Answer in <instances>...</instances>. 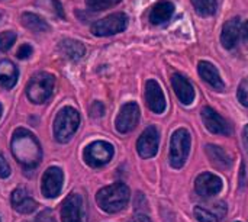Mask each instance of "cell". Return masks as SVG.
Returning <instances> with one entry per match:
<instances>
[{
  "label": "cell",
  "mask_w": 248,
  "mask_h": 222,
  "mask_svg": "<svg viewBox=\"0 0 248 222\" xmlns=\"http://www.w3.org/2000/svg\"><path fill=\"white\" fill-rule=\"evenodd\" d=\"M0 17H1V16H0Z\"/></svg>",
  "instance_id": "f35d334b"
},
{
  "label": "cell",
  "mask_w": 248,
  "mask_h": 222,
  "mask_svg": "<svg viewBox=\"0 0 248 222\" xmlns=\"http://www.w3.org/2000/svg\"><path fill=\"white\" fill-rule=\"evenodd\" d=\"M36 4L41 6V7H44V9H48L55 16L64 19V10H62V6H61V3L58 0H38Z\"/></svg>",
  "instance_id": "484cf974"
},
{
  "label": "cell",
  "mask_w": 248,
  "mask_h": 222,
  "mask_svg": "<svg viewBox=\"0 0 248 222\" xmlns=\"http://www.w3.org/2000/svg\"><path fill=\"white\" fill-rule=\"evenodd\" d=\"M190 153V134L187 129H177L171 137L170 163L174 169H182Z\"/></svg>",
  "instance_id": "5b68a950"
},
{
  "label": "cell",
  "mask_w": 248,
  "mask_h": 222,
  "mask_svg": "<svg viewBox=\"0 0 248 222\" xmlns=\"http://www.w3.org/2000/svg\"><path fill=\"white\" fill-rule=\"evenodd\" d=\"M119 1L121 0H86V4L90 10L100 12V10H106V9L116 6Z\"/></svg>",
  "instance_id": "4316f807"
},
{
  "label": "cell",
  "mask_w": 248,
  "mask_h": 222,
  "mask_svg": "<svg viewBox=\"0 0 248 222\" xmlns=\"http://www.w3.org/2000/svg\"><path fill=\"white\" fill-rule=\"evenodd\" d=\"M206 154L209 161L219 170H230L232 167V157L230 156L228 151L218 145H206Z\"/></svg>",
  "instance_id": "ffe728a7"
},
{
  "label": "cell",
  "mask_w": 248,
  "mask_h": 222,
  "mask_svg": "<svg viewBox=\"0 0 248 222\" xmlns=\"http://www.w3.org/2000/svg\"><path fill=\"white\" fill-rule=\"evenodd\" d=\"M193 212L199 222H221L227 214V205L224 202L214 205H199Z\"/></svg>",
  "instance_id": "9a60e30c"
},
{
  "label": "cell",
  "mask_w": 248,
  "mask_h": 222,
  "mask_svg": "<svg viewBox=\"0 0 248 222\" xmlns=\"http://www.w3.org/2000/svg\"><path fill=\"white\" fill-rule=\"evenodd\" d=\"M0 222H1V221H0Z\"/></svg>",
  "instance_id": "ab89813d"
},
{
  "label": "cell",
  "mask_w": 248,
  "mask_h": 222,
  "mask_svg": "<svg viewBox=\"0 0 248 222\" xmlns=\"http://www.w3.org/2000/svg\"><path fill=\"white\" fill-rule=\"evenodd\" d=\"M55 79L49 73H36L26 86V96L33 103H45L54 90Z\"/></svg>",
  "instance_id": "277c9868"
},
{
  "label": "cell",
  "mask_w": 248,
  "mask_h": 222,
  "mask_svg": "<svg viewBox=\"0 0 248 222\" xmlns=\"http://www.w3.org/2000/svg\"><path fill=\"white\" fill-rule=\"evenodd\" d=\"M10 176V166L7 164L6 159L0 154V179H6Z\"/></svg>",
  "instance_id": "1f68e13d"
},
{
  "label": "cell",
  "mask_w": 248,
  "mask_h": 222,
  "mask_svg": "<svg viewBox=\"0 0 248 222\" xmlns=\"http://www.w3.org/2000/svg\"><path fill=\"white\" fill-rule=\"evenodd\" d=\"M243 32V26H241V20L238 17H232L230 19L224 28H222V33H221V42L224 45V48L231 49L237 45L240 35Z\"/></svg>",
  "instance_id": "2e32d148"
},
{
  "label": "cell",
  "mask_w": 248,
  "mask_h": 222,
  "mask_svg": "<svg viewBox=\"0 0 248 222\" xmlns=\"http://www.w3.org/2000/svg\"><path fill=\"white\" fill-rule=\"evenodd\" d=\"M174 13V4L167 0L158 1L150 12V20L153 25H163L171 19Z\"/></svg>",
  "instance_id": "7402d4cb"
},
{
  "label": "cell",
  "mask_w": 248,
  "mask_h": 222,
  "mask_svg": "<svg viewBox=\"0 0 248 222\" xmlns=\"http://www.w3.org/2000/svg\"><path fill=\"white\" fill-rule=\"evenodd\" d=\"M171 84L174 89L176 96L179 97V100L183 105H190L195 99V90L193 86L190 84V81L182 76V74H173L171 77Z\"/></svg>",
  "instance_id": "e0dca14e"
},
{
  "label": "cell",
  "mask_w": 248,
  "mask_h": 222,
  "mask_svg": "<svg viewBox=\"0 0 248 222\" xmlns=\"http://www.w3.org/2000/svg\"><path fill=\"white\" fill-rule=\"evenodd\" d=\"M12 153L16 161L25 169V170H33L38 167L42 159V150L32 132H29L25 128L15 129L12 135Z\"/></svg>",
  "instance_id": "6da1fadb"
},
{
  "label": "cell",
  "mask_w": 248,
  "mask_h": 222,
  "mask_svg": "<svg viewBox=\"0 0 248 222\" xmlns=\"http://www.w3.org/2000/svg\"><path fill=\"white\" fill-rule=\"evenodd\" d=\"M0 116H1V105H0Z\"/></svg>",
  "instance_id": "74e56055"
},
{
  "label": "cell",
  "mask_w": 248,
  "mask_h": 222,
  "mask_svg": "<svg viewBox=\"0 0 248 222\" xmlns=\"http://www.w3.org/2000/svg\"><path fill=\"white\" fill-rule=\"evenodd\" d=\"M128 26V16L122 12L112 13L92 25V33L96 36H110L125 31Z\"/></svg>",
  "instance_id": "8992f818"
},
{
  "label": "cell",
  "mask_w": 248,
  "mask_h": 222,
  "mask_svg": "<svg viewBox=\"0 0 248 222\" xmlns=\"http://www.w3.org/2000/svg\"><path fill=\"white\" fill-rule=\"evenodd\" d=\"M105 115V106L102 102H94L92 106H90V116L93 118H100Z\"/></svg>",
  "instance_id": "f546056e"
},
{
  "label": "cell",
  "mask_w": 248,
  "mask_h": 222,
  "mask_svg": "<svg viewBox=\"0 0 248 222\" xmlns=\"http://www.w3.org/2000/svg\"><path fill=\"white\" fill-rule=\"evenodd\" d=\"M20 22L25 28H28L32 32H48L49 31V25L41 16H38L35 13H29V12L22 13Z\"/></svg>",
  "instance_id": "cb8c5ba5"
},
{
  "label": "cell",
  "mask_w": 248,
  "mask_h": 222,
  "mask_svg": "<svg viewBox=\"0 0 248 222\" xmlns=\"http://www.w3.org/2000/svg\"><path fill=\"white\" fill-rule=\"evenodd\" d=\"M129 222H151V220L147 217V215H144V214H141V215H137V217H134L132 220Z\"/></svg>",
  "instance_id": "836d02e7"
},
{
  "label": "cell",
  "mask_w": 248,
  "mask_h": 222,
  "mask_svg": "<svg viewBox=\"0 0 248 222\" xmlns=\"http://www.w3.org/2000/svg\"><path fill=\"white\" fill-rule=\"evenodd\" d=\"M84 161L90 167H102L108 164L113 157V147L106 141H94L84 150Z\"/></svg>",
  "instance_id": "52a82bcc"
},
{
  "label": "cell",
  "mask_w": 248,
  "mask_h": 222,
  "mask_svg": "<svg viewBox=\"0 0 248 222\" xmlns=\"http://www.w3.org/2000/svg\"><path fill=\"white\" fill-rule=\"evenodd\" d=\"M64 174L58 167H49L42 176V195L48 199L57 198L61 193Z\"/></svg>",
  "instance_id": "9c48e42d"
},
{
  "label": "cell",
  "mask_w": 248,
  "mask_h": 222,
  "mask_svg": "<svg viewBox=\"0 0 248 222\" xmlns=\"http://www.w3.org/2000/svg\"><path fill=\"white\" fill-rule=\"evenodd\" d=\"M138 121H140V108L135 102H129L121 108L115 125L118 132L128 134L137 127Z\"/></svg>",
  "instance_id": "ba28073f"
},
{
  "label": "cell",
  "mask_w": 248,
  "mask_h": 222,
  "mask_svg": "<svg viewBox=\"0 0 248 222\" xmlns=\"http://www.w3.org/2000/svg\"><path fill=\"white\" fill-rule=\"evenodd\" d=\"M241 35H243V41H244V44H246V47H247V49H248V22L244 25Z\"/></svg>",
  "instance_id": "e575fe53"
},
{
  "label": "cell",
  "mask_w": 248,
  "mask_h": 222,
  "mask_svg": "<svg viewBox=\"0 0 248 222\" xmlns=\"http://www.w3.org/2000/svg\"><path fill=\"white\" fill-rule=\"evenodd\" d=\"M158 143H160L158 129L155 127H148L141 134V137L138 138V143H137L138 154L142 159L154 157L157 154V151H158Z\"/></svg>",
  "instance_id": "30bf717a"
},
{
  "label": "cell",
  "mask_w": 248,
  "mask_h": 222,
  "mask_svg": "<svg viewBox=\"0 0 248 222\" xmlns=\"http://www.w3.org/2000/svg\"><path fill=\"white\" fill-rule=\"evenodd\" d=\"M58 51L64 58H67L70 61H77V60L83 58V55L86 54L84 45L76 39H62L58 45Z\"/></svg>",
  "instance_id": "44dd1931"
},
{
  "label": "cell",
  "mask_w": 248,
  "mask_h": 222,
  "mask_svg": "<svg viewBox=\"0 0 248 222\" xmlns=\"http://www.w3.org/2000/svg\"><path fill=\"white\" fill-rule=\"evenodd\" d=\"M192 4L201 16H211L217 10V0H192Z\"/></svg>",
  "instance_id": "d4e9b609"
},
{
  "label": "cell",
  "mask_w": 248,
  "mask_h": 222,
  "mask_svg": "<svg viewBox=\"0 0 248 222\" xmlns=\"http://www.w3.org/2000/svg\"><path fill=\"white\" fill-rule=\"evenodd\" d=\"M10 202H12V206L15 211H17L19 214H32L35 209H36V202L29 196V193L19 188V189H15L12 192V196H10Z\"/></svg>",
  "instance_id": "ac0fdd59"
},
{
  "label": "cell",
  "mask_w": 248,
  "mask_h": 222,
  "mask_svg": "<svg viewBox=\"0 0 248 222\" xmlns=\"http://www.w3.org/2000/svg\"><path fill=\"white\" fill-rule=\"evenodd\" d=\"M80 125V115L78 112L71 108V106H65L62 108L54 121V135L55 140L60 143H68L70 138L76 134V131L78 129Z\"/></svg>",
  "instance_id": "3957f363"
},
{
  "label": "cell",
  "mask_w": 248,
  "mask_h": 222,
  "mask_svg": "<svg viewBox=\"0 0 248 222\" xmlns=\"http://www.w3.org/2000/svg\"><path fill=\"white\" fill-rule=\"evenodd\" d=\"M198 71H199V76H201L211 87H214L215 90L222 92V90L225 89V84H224V81H222V79H221V76H219L218 68H217L214 64H211L209 61H201L199 65H198Z\"/></svg>",
  "instance_id": "d6986e66"
},
{
  "label": "cell",
  "mask_w": 248,
  "mask_h": 222,
  "mask_svg": "<svg viewBox=\"0 0 248 222\" xmlns=\"http://www.w3.org/2000/svg\"><path fill=\"white\" fill-rule=\"evenodd\" d=\"M145 100L148 108L154 113H163L166 109V97L155 80H148L145 83Z\"/></svg>",
  "instance_id": "5bb4252c"
},
{
  "label": "cell",
  "mask_w": 248,
  "mask_h": 222,
  "mask_svg": "<svg viewBox=\"0 0 248 222\" xmlns=\"http://www.w3.org/2000/svg\"><path fill=\"white\" fill-rule=\"evenodd\" d=\"M17 81V68L13 63L3 60L0 61V87L12 89Z\"/></svg>",
  "instance_id": "603a6c76"
},
{
  "label": "cell",
  "mask_w": 248,
  "mask_h": 222,
  "mask_svg": "<svg viewBox=\"0 0 248 222\" xmlns=\"http://www.w3.org/2000/svg\"><path fill=\"white\" fill-rule=\"evenodd\" d=\"M243 141H244V147L248 154V125L244 128V134H243Z\"/></svg>",
  "instance_id": "d590c367"
},
{
  "label": "cell",
  "mask_w": 248,
  "mask_h": 222,
  "mask_svg": "<svg viewBox=\"0 0 248 222\" xmlns=\"http://www.w3.org/2000/svg\"><path fill=\"white\" fill-rule=\"evenodd\" d=\"M16 42V33L13 31H4L0 33V51H9Z\"/></svg>",
  "instance_id": "83f0119b"
},
{
  "label": "cell",
  "mask_w": 248,
  "mask_h": 222,
  "mask_svg": "<svg viewBox=\"0 0 248 222\" xmlns=\"http://www.w3.org/2000/svg\"><path fill=\"white\" fill-rule=\"evenodd\" d=\"M244 176H246V166L243 164V166H241V182H240V183H241V185H240L241 188H244V185H246V180H244Z\"/></svg>",
  "instance_id": "8d00e7d4"
},
{
  "label": "cell",
  "mask_w": 248,
  "mask_h": 222,
  "mask_svg": "<svg viewBox=\"0 0 248 222\" xmlns=\"http://www.w3.org/2000/svg\"><path fill=\"white\" fill-rule=\"evenodd\" d=\"M195 189L196 193L201 195L202 198H211L222 190V180L217 174L202 173L201 176H198L195 182Z\"/></svg>",
  "instance_id": "7c38bea8"
},
{
  "label": "cell",
  "mask_w": 248,
  "mask_h": 222,
  "mask_svg": "<svg viewBox=\"0 0 248 222\" xmlns=\"http://www.w3.org/2000/svg\"><path fill=\"white\" fill-rule=\"evenodd\" d=\"M238 100L248 108V79H244L238 87Z\"/></svg>",
  "instance_id": "f1b7e54d"
},
{
  "label": "cell",
  "mask_w": 248,
  "mask_h": 222,
  "mask_svg": "<svg viewBox=\"0 0 248 222\" xmlns=\"http://www.w3.org/2000/svg\"><path fill=\"white\" fill-rule=\"evenodd\" d=\"M35 222H57V221H55V218H54V215H52V211L45 209V211H42V212L36 217Z\"/></svg>",
  "instance_id": "d6a6232c"
},
{
  "label": "cell",
  "mask_w": 248,
  "mask_h": 222,
  "mask_svg": "<svg viewBox=\"0 0 248 222\" xmlns=\"http://www.w3.org/2000/svg\"><path fill=\"white\" fill-rule=\"evenodd\" d=\"M96 202L108 214H116L122 211L129 202V189L125 183H113L100 189L96 195Z\"/></svg>",
  "instance_id": "7a4b0ae2"
},
{
  "label": "cell",
  "mask_w": 248,
  "mask_h": 222,
  "mask_svg": "<svg viewBox=\"0 0 248 222\" xmlns=\"http://www.w3.org/2000/svg\"><path fill=\"white\" fill-rule=\"evenodd\" d=\"M61 221L83 222V201L77 193H71L61 205Z\"/></svg>",
  "instance_id": "8fae6325"
},
{
  "label": "cell",
  "mask_w": 248,
  "mask_h": 222,
  "mask_svg": "<svg viewBox=\"0 0 248 222\" xmlns=\"http://www.w3.org/2000/svg\"><path fill=\"white\" fill-rule=\"evenodd\" d=\"M32 52H33V48L29 44H23L17 51V58L19 60H26V58H29L32 55Z\"/></svg>",
  "instance_id": "4dcf8cb0"
},
{
  "label": "cell",
  "mask_w": 248,
  "mask_h": 222,
  "mask_svg": "<svg viewBox=\"0 0 248 222\" xmlns=\"http://www.w3.org/2000/svg\"><path fill=\"white\" fill-rule=\"evenodd\" d=\"M201 115H202V121L209 132L217 134V135H230L231 134V127L228 125V122L212 108H203Z\"/></svg>",
  "instance_id": "4fadbf2b"
}]
</instances>
